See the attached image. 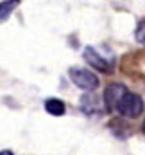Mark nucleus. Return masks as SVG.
<instances>
[{"label": "nucleus", "instance_id": "obj_7", "mask_svg": "<svg viewBox=\"0 0 145 155\" xmlns=\"http://www.w3.org/2000/svg\"><path fill=\"white\" fill-rule=\"evenodd\" d=\"M95 103H97V97L95 96H82L81 97V107H82V110L86 112V114H91V112H95Z\"/></svg>", "mask_w": 145, "mask_h": 155}, {"label": "nucleus", "instance_id": "obj_4", "mask_svg": "<svg viewBox=\"0 0 145 155\" xmlns=\"http://www.w3.org/2000/svg\"><path fill=\"white\" fill-rule=\"evenodd\" d=\"M84 60H86L91 67H95V69H99V71H102V72L111 74V63H108L93 47H86V49H84Z\"/></svg>", "mask_w": 145, "mask_h": 155}, {"label": "nucleus", "instance_id": "obj_2", "mask_svg": "<svg viewBox=\"0 0 145 155\" xmlns=\"http://www.w3.org/2000/svg\"><path fill=\"white\" fill-rule=\"evenodd\" d=\"M68 76L73 83L82 88V90H95L100 83H99V78L95 76L93 72L86 71V69H81V67H72L68 71Z\"/></svg>", "mask_w": 145, "mask_h": 155}, {"label": "nucleus", "instance_id": "obj_1", "mask_svg": "<svg viewBox=\"0 0 145 155\" xmlns=\"http://www.w3.org/2000/svg\"><path fill=\"white\" fill-rule=\"evenodd\" d=\"M118 114H122L124 117H129V119H136L143 114V99L138 96V94H133V92H125L118 103V108H116Z\"/></svg>", "mask_w": 145, "mask_h": 155}, {"label": "nucleus", "instance_id": "obj_5", "mask_svg": "<svg viewBox=\"0 0 145 155\" xmlns=\"http://www.w3.org/2000/svg\"><path fill=\"white\" fill-rule=\"evenodd\" d=\"M18 5H20V0H4V2H0V24H4Z\"/></svg>", "mask_w": 145, "mask_h": 155}, {"label": "nucleus", "instance_id": "obj_6", "mask_svg": "<svg viewBox=\"0 0 145 155\" xmlns=\"http://www.w3.org/2000/svg\"><path fill=\"white\" fill-rule=\"evenodd\" d=\"M45 110L50 114V116H63L65 114V110H66V107H65V103L63 101H59V99H47L45 101Z\"/></svg>", "mask_w": 145, "mask_h": 155}, {"label": "nucleus", "instance_id": "obj_8", "mask_svg": "<svg viewBox=\"0 0 145 155\" xmlns=\"http://www.w3.org/2000/svg\"><path fill=\"white\" fill-rule=\"evenodd\" d=\"M134 36H136V40H138V43L145 45V20L138 24V27H136V35H134Z\"/></svg>", "mask_w": 145, "mask_h": 155}, {"label": "nucleus", "instance_id": "obj_3", "mask_svg": "<svg viewBox=\"0 0 145 155\" xmlns=\"http://www.w3.org/2000/svg\"><path fill=\"white\" fill-rule=\"evenodd\" d=\"M125 87L124 85H109L104 90V107L108 112H115L118 108V103L122 99V96L125 94Z\"/></svg>", "mask_w": 145, "mask_h": 155}, {"label": "nucleus", "instance_id": "obj_9", "mask_svg": "<svg viewBox=\"0 0 145 155\" xmlns=\"http://www.w3.org/2000/svg\"><path fill=\"white\" fill-rule=\"evenodd\" d=\"M143 132H145V123H143Z\"/></svg>", "mask_w": 145, "mask_h": 155}]
</instances>
